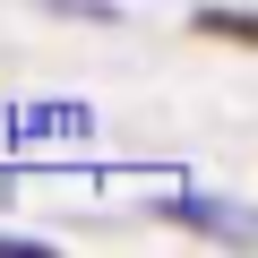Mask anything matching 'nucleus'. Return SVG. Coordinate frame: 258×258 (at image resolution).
I'll list each match as a JSON object with an SVG mask.
<instances>
[{
    "label": "nucleus",
    "mask_w": 258,
    "mask_h": 258,
    "mask_svg": "<svg viewBox=\"0 0 258 258\" xmlns=\"http://www.w3.org/2000/svg\"><path fill=\"white\" fill-rule=\"evenodd\" d=\"M0 258H35V241H18V232H0Z\"/></svg>",
    "instance_id": "f257e3e1"
}]
</instances>
